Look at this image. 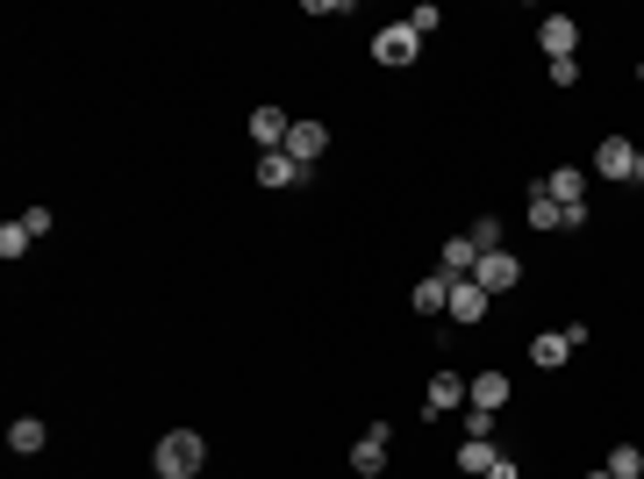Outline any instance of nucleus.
Masks as SVG:
<instances>
[{
	"mask_svg": "<svg viewBox=\"0 0 644 479\" xmlns=\"http://www.w3.org/2000/svg\"><path fill=\"white\" fill-rule=\"evenodd\" d=\"M158 472L165 479H201V465H208V444H201V429H165L158 437Z\"/></svg>",
	"mask_w": 644,
	"mask_h": 479,
	"instance_id": "nucleus-1",
	"label": "nucleus"
},
{
	"mask_svg": "<svg viewBox=\"0 0 644 479\" xmlns=\"http://www.w3.org/2000/svg\"><path fill=\"white\" fill-rule=\"evenodd\" d=\"M387 458H394V423H366V437L351 444V472L358 479H380V472H387Z\"/></svg>",
	"mask_w": 644,
	"mask_h": 479,
	"instance_id": "nucleus-2",
	"label": "nucleus"
},
{
	"mask_svg": "<svg viewBox=\"0 0 644 479\" xmlns=\"http://www.w3.org/2000/svg\"><path fill=\"white\" fill-rule=\"evenodd\" d=\"M416 58H423V36L408 29V22H387V29L373 36V65L401 72V65H416Z\"/></svg>",
	"mask_w": 644,
	"mask_h": 479,
	"instance_id": "nucleus-3",
	"label": "nucleus"
},
{
	"mask_svg": "<svg viewBox=\"0 0 644 479\" xmlns=\"http://www.w3.org/2000/svg\"><path fill=\"white\" fill-rule=\"evenodd\" d=\"M244 129H251L258 157H265V151H287V129H294V115H287V108H251V122H244Z\"/></svg>",
	"mask_w": 644,
	"mask_h": 479,
	"instance_id": "nucleus-4",
	"label": "nucleus"
},
{
	"mask_svg": "<svg viewBox=\"0 0 644 479\" xmlns=\"http://www.w3.org/2000/svg\"><path fill=\"white\" fill-rule=\"evenodd\" d=\"M487 308H494V293L480 287V279H451V308H444L451 323H466V329H473V323H487Z\"/></svg>",
	"mask_w": 644,
	"mask_h": 479,
	"instance_id": "nucleus-5",
	"label": "nucleus"
},
{
	"mask_svg": "<svg viewBox=\"0 0 644 479\" xmlns=\"http://www.w3.org/2000/svg\"><path fill=\"white\" fill-rule=\"evenodd\" d=\"M594 172H602V179H637V143L630 137H602L594 143Z\"/></svg>",
	"mask_w": 644,
	"mask_h": 479,
	"instance_id": "nucleus-6",
	"label": "nucleus"
},
{
	"mask_svg": "<svg viewBox=\"0 0 644 479\" xmlns=\"http://www.w3.org/2000/svg\"><path fill=\"white\" fill-rule=\"evenodd\" d=\"M322 151H330V129H322L315 115H301V122H294V129H287V157H294V165L308 172V165H315Z\"/></svg>",
	"mask_w": 644,
	"mask_h": 479,
	"instance_id": "nucleus-7",
	"label": "nucleus"
},
{
	"mask_svg": "<svg viewBox=\"0 0 644 479\" xmlns=\"http://www.w3.org/2000/svg\"><path fill=\"white\" fill-rule=\"evenodd\" d=\"M466 408L501 415V408H509V373H494V365H487V373H473V379H466Z\"/></svg>",
	"mask_w": 644,
	"mask_h": 479,
	"instance_id": "nucleus-8",
	"label": "nucleus"
},
{
	"mask_svg": "<svg viewBox=\"0 0 644 479\" xmlns=\"http://www.w3.org/2000/svg\"><path fill=\"white\" fill-rule=\"evenodd\" d=\"M451 408H466V373H430V394H423V415H451Z\"/></svg>",
	"mask_w": 644,
	"mask_h": 479,
	"instance_id": "nucleus-9",
	"label": "nucleus"
},
{
	"mask_svg": "<svg viewBox=\"0 0 644 479\" xmlns=\"http://www.w3.org/2000/svg\"><path fill=\"white\" fill-rule=\"evenodd\" d=\"M537 43H544V58H573L580 51V22L573 15H544L537 22Z\"/></svg>",
	"mask_w": 644,
	"mask_h": 479,
	"instance_id": "nucleus-10",
	"label": "nucleus"
},
{
	"mask_svg": "<svg viewBox=\"0 0 644 479\" xmlns=\"http://www.w3.org/2000/svg\"><path fill=\"white\" fill-rule=\"evenodd\" d=\"M473 279H480V287H487V293H509L516 279H523V265H516L509 251H487V257H480V265H473Z\"/></svg>",
	"mask_w": 644,
	"mask_h": 479,
	"instance_id": "nucleus-11",
	"label": "nucleus"
},
{
	"mask_svg": "<svg viewBox=\"0 0 644 479\" xmlns=\"http://www.w3.org/2000/svg\"><path fill=\"white\" fill-rule=\"evenodd\" d=\"M544 193H552L559 207H580V201H587V172H580V165H559V172H544Z\"/></svg>",
	"mask_w": 644,
	"mask_h": 479,
	"instance_id": "nucleus-12",
	"label": "nucleus"
},
{
	"mask_svg": "<svg viewBox=\"0 0 644 479\" xmlns=\"http://www.w3.org/2000/svg\"><path fill=\"white\" fill-rule=\"evenodd\" d=\"M408 301H416V315H444L451 308V273H423Z\"/></svg>",
	"mask_w": 644,
	"mask_h": 479,
	"instance_id": "nucleus-13",
	"label": "nucleus"
},
{
	"mask_svg": "<svg viewBox=\"0 0 644 479\" xmlns=\"http://www.w3.org/2000/svg\"><path fill=\"white\" fill-rule=\"evenodd\" d=\"M44 444H51V429L36 423V415H15V423H8V451H15V458H36Z\"/></svg>",
	"mask_w": 644,
	"mask_h": 479,
	"instance_id": "nucleus-14",
	"label": "nucleus"
},
{
	"mask_svg": "<svg viewBox=\"0 0 644 479\" xmlns=\"http://www.w3.org/2000/svg\"><path fill=\"white\" fill-rule=\"evenodd\" d=\"M494 458H501V451H494V437H466V444H458V472H466V479H487Z\"/></svg>",
	"mask_w": 644,
	"mask_h": 479,
	"instance_id": "nucleus-15",
	"label": "nucleus"
},
{
	"mask_svg": "<svg viewBox=\"0 0 644 479\" xmlns=\"http://www.w3.org/2000/svg\"><path fill=\"white\" fill-rule=\"evenodd\" d=\"M301 179H308V172L294 165L287 151H265V157H258V187H301Z\"/></svg>",
	"mask_w": 644,
	"mask_h": 479,
	"instance_id": "nucleus-16",
	"label": "nucleus"
},
{
	"mask_svg": "<svg viewBox=\"0 0 644 479\" xmlns=\"http://www.w3.org/2000/svg\"><path fill=\"white\" fill-rule=\"evenodd\" d=\"M473 265H480V251H473V237H451L437 251V273H451V279H473Z\"/></svg>",
	"mask_w": 644,
	"mask_h": 479,
	"instance_id": "nucleus-17",
	"label": "nucleus"
},
{
	"mask_svg": "<svg viewBox=\"0 0 644 479\" xmlns=\"http://www.w3.org/2000/svg\"><path fill=\"white\" fill-rule=\"evenodd\" d=\"M530 358H537V365H544V373H559V365H566V358H573V337H566V329H544V337H537V343H530Z\"/></svg>",
	"mask_w": 644,
	"mask_h": 479,
	"instance_id": "nucleus-18",
	"label": "nucleus"
},
{
	"mask_svg": "<svg viewBox=\"0 0 644 479\" xmlns=\"http://www.w3.org/2000/svg\"><path fill=\"white\" fill-rule=\"evenodd\" d=\"M530 229H566V207L544 193V179H530Z\"/></svg>",
	"mask_w": 644,
	"mask_h": 479,
	"instance_id": "nucleus-19",
	"label": "nucleus"
},
{
	"mask_svg": "<svg viewBox=\"0 0 644 479\" xmlns=\"http://www.w3.org/2000/svg\"><path fill=\"white\" fill-rule=\"evenodd\" d=\"M609 472H616V479H644V451H637V444H616V451H609Z\"/></svg>",
	"mask_w": 644,
	"mask_h": 479,
	"instance_id": "nucleus-20",
	"label": "nucleus"
},
{
	"mask_svg": "<svg viewBox=\"0 0 644 479\" xmlns=\"http://www.w3.org/2000/svg\"><path fill=\"white\" fill-rule=\"evenodd\" d=\"M466 237H473V251L487 257V251H501V223H494V215H480L473 229H466Z\"/></svg>",
	"mask_w": 644,
	"mask_h": 479,
	"instance_id": "nucleus-21",
	"label": "nucleus"
},
{
	"mask_svg": "<svg viewBox=\"0 0 644 479\" xmlns=\"http://www.w3.org/2000/svg\"><path fill=\"white\" fill-rule=\"evenodd\" d=\"M29 229H22V223H0V257H22V251H29Z\"/></svg>",
	"mask_w": 644,
	"mask_h": 479,
	"instance_id": "nucleus-22",
	"label": "nucleus"
},
{
	"mask_svg": "<svg viewBox=\"0 0 644 479\" xmlns=\"http://www.w3.org/2000/svg\"><path fill=\"white\" fill-rule=\"evenodd\" d=\"M437 22H444V8H430V0H423V8L408 15V29H416V36H430V29H437Z\"/></svg>",
	"mask_w": 644,
	"mask_h": 479,
	"instance_id": "nucleus-23",
	"label": "nucleus"
},
{
	"mask_svg": "<svg viewBox=\"0 0 644 479\" xmlns=\"http://www.w3.org/2000/svg\"><path fill=\"white\" fill-rule=\"evenodd\" d=\"M552 86H580V58H552Z\"/></svg>",
	"mask_w": 644,
	"mask_h": 479,
	"instance_id": "nucleus-24",
	"label": "nucleus"
},
{
	"mask_svg": "<svg viewBox=\"0 0 644 479\" xmlns=\"http://www.w3.org/2000/svg\"><path fill=\"white\" fill-rule=\"evenodd\" d=\"M466 437H494V415L487 408H466Z\"/></svg>",
	"mask_w": 644,
	"mask_h": 479,
	"instance_id": "nucleus-25",
	"label": "nucleus"
},
{
	"mask_svg": "<svg viewBox=\"0 0 644 479\" xmlns=\"http://www.w3.org/2000/svg\"><path fill=\"white\" fill-rule=\"evenodd\" d=\"M487 479H523V465H516V458H494V472Z\"/></svg>",
	"mask_w": 644,
	"mask_h": 479,
	"instance_id": "nucleus-26",
	"label": "nucleus"
},
{
	"mask_svg": "<svg viewBox=\"0 0 644 479\" xmlns=\"http://www.w3.org/2000/svg\"><path fill=\"white\" fill-rule=\"evenodd\" d=\"M587 479H616V472H609V465H602V472H587Z\"/></svg>",
	"mask_w": 644,
	"mask_h": 479,
	"instance_id": "nucleus-27",
	"label": "nucleus"
},
{
	"mask_svg": "<svg viewBox=\"0 0 644 479\" xmlns=\"http://www.w3.org/2000/svg\"><path fill=\"white\" fill-rule=\"evenodd\" d=\"M637 187H644V151H637Z\"/></svg>",
	"mask_w": 644,
	"mask_h": 479,
	"instance_id": "nucleus-28",
	"label": "nucleus"
},
{
	"mask_svg": "<svg viewBox=\"0 0 644 479\" xmlns=\"http://www.w3.org/2000/svg\"><path fill=\"white\" fill-rule=\"evenodd\" d=\"M637 79H644V65H637Z\"/></svg>",
	"mask_w": 644,
	"mask_h": 479,
	"instance_id": "nucleus-29",
	"label": "nucleus"
},
{
	"mask_svg": "<svg viewBox=\"0 0 644 479\" xmlns=\"http://www.w3.org/2000/svg\"><path fill=\"white\" fill-rule=\"evenodd\" d=\"M151 479H165V472H151Z\"/></svg>",
	"mask_w": 644,
	"mask_h": 479,
	"instance_id": "nucleus-30",
	"label": "nucleus"
}]
</instances>
